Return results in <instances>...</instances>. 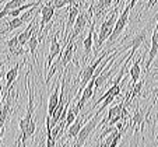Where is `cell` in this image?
Here are the masks:
<instances>
[{
    "label": "cell",
    "mask_w": 158,
    "mask_h": 147,
    "mask_svg": "<svg viewBox=\"0 0 158 147\" xmlns=\"http://www.w3.org/2000/svg\"><path fill=\"white\" fill-rule=\"evenodd\" d=\"M118 11H119V7H115L114 11H110L109 14H108V17L102 21L101 28H99L98 38H97V42H95V53H98V51L101 49V46L104 45V42L109 38L110 32H112V30H114L115 23H116Z\"/></svg>",
    "instance_id": "obj_2"
},
{
    "label": "cell",
    "mask_w": 158,
    "mask_h": 147,
    "mask_svg": "<svg viewBox=\"0 0 158 147\" xmlns=\"http://www.w3.org/2000/svg\"><path fill=\"white\" fill-rule=\"evenodd\" d=\"M130 4H127V6L123 9V11L120 13V15L116 18V23H115L114 25V30H112V32H110L109 35V45H112V42H115L118 38H119V35L123 32V30L126 28V25H127L129 23V14H130Z\"/></svg>",
    "instance_id": "obj_4"
},
{
    "label": "cell",
    "mask_w": 158,
    "mask_h": 147,
    "mask_svg": "<svg viewBox=\"0 0 158 147\" xmlns=\"http://www.w3.org/2000/svg\"><path fill=\"white\" fill-rule=\"evenodd\" d=\"M157 53H158V28L154 27L152 35H151V48L148 51V59H147V63H146V66H144V72H148L150 70V66L154 62Z\"/></svg>",
    "instance_id": "obj_8"
},
{
    "label": "cell",
    "mask_w": 158,
    "mask_h": 147,
    "mask_svg": "<svg viewBox=\"0 0 158 147\" xmlns=\"http://www.w3.org/2000/svg\"><path fill=\"white\" fill-rule=\"evenodd\" d=\"M67 146H69V141H66V140H63V141H62V144H60V146H59V147H67Z\"/></svg>",
    "instance_id": "obj_21"
},
{
    "label": "cell",
    "mask_w": 158,
    "mask_h": 147,
    "mask_svg": "<svg viewBox=\"0 0 158 147\" xmlns=\"http://www.w3.org/2000/svg\"><path fill=\"white\" fill-rule=\"evenodd\" d=\"M146 39H147V28H144V30H141L139 34H136L134 35V38L131 39L130 42H129L127 45H123L122 48V51L125 52L126 49H130V52H129V55H131V56H134V53H136V51H137L139 48H140L141 45H143L144 42H146Z\"/></svg>",
    "instance_id": "obj_7"
},
{
    "label": "cell",
    "mask_w": 158,
    "mask_h": 147,
    "mask_svg": "<svg viewBox=\"0 0 158 147\" xmlns=\"http://www.w3.org/2000/svg\"><path fill=\"white\" fill-rule=\"evenodd\" d=\"M94 28H95V23H94V20H93V21H91V25H89V31H88V34H87L85 39L83 41V46H84V56H83V60H84V62H87L88 56L91 55V52H93Z\"/></svg>",
    "instance_id": "obj_10"
},
{
    "label": "cell",
    "mask_w": 158,
    "mask_h": 147,
    "mask_svg": "<svg viewBox=\"0 0 158 147\" xmlns=\"http://www.w3.org/2000/svg\"><path fill=\"white\" fill-rule=\"evenodd\" d=\"M7 49H9V52L13 56H21V55L24 53V46H21L20 44H18L17 35L7 41Z\"/></svg>",
    "instance_id": "obj_14"
},
{
    "label": "cell",
    "mask_w": 158,
    "mask_h": 147,
    "mask_svg": "<svg viewBox=\"0 0 158 147\" xmlns=\"http://www.w3.org/2000/svg\"><path fill=\"white\" fill-rule=\"evenodd\" d=\"M125 108H127V105H126V102H125V98L122 99V101L119 102L118 105H115V107H112V108H109L108 109V114H106V116H104L101 119V128L104 125H106L108 123V120L109 119H112L114 116H118V115H120L122 114V111Z\"/></svg>",
    "instance_id": "obj_11"
},
{
    "label": "cell",
    "mask_w": 158,
    "mask_h": 147,
    "mask_svg": "<svg viewBox=\"0 0 158 147\" xmlns=\"http://www.w3.org/2000/svg\"><path fill=\"white\" fill-rule=\"evenodd\" d=\"M18 70H20V63H15L14 66L6 73V91L11 87L13 83L15 81V78L18 76Z\"/></svg>",
    "instance_id": "obj_15"
},
{
    "label": "cell",
    "mask_w": 158,
    "mask_h": 147,
    "mask_svg": "<svg viewBox=\"0 0 158 147\" xmlns=\"http://www.w3.org/2000/svg\"><path fill=\"white\" fill-rule=\"evenodd\" d=\"M88 115H89V111L87 112L85 115H83V116H77V118H76V120L69 126V130H67V133L64 135V140L66 141L73 140V139L77 136V133L80 132V129L84 126V123H85L87 120L91 118V116H88Z\"/></svg>",
    "instance_id": "obj_6"
},
{
    "label": "cell",
    "mask_w": 158,
    "mask_h": 147,
    "mask_svg": "<svg viewBox=\"0 0 158 147\" xmlns=\"http://www.w3.org/2000/svg\"><path fill=\"white\" fill-rule=\"evenodd\" d=\"M39 14H41V23H39V27H38V34H39V42H41L42 39H44V28H45V25L53 18L55 9L46 2L45 4H41V11H39Z\"/></svg>",
    "instance_id": "obj_5"
},
{
    "label": "cell",
    "mask_w": 158,
    "mask_h": 147,
    "mask_svg": "<svg viewBox=\"0 0 158 147\" xmlns=\"http://www.w3.org/2000/svg\"><path fill=\"white\" fill-rule=\"evenodd\" d=\"M62 45H60L59 39H57V32L52 35V39H51V48H49V55H48V62H46V69L52 66V63H53L55 57L60 53L62 51Z\"/></svg>",
    "instance_id": "obj_9"
},
{
    "label": "cell",
    "mask_w": 158,
    "mask_h": 147,
    "mask_svg": "<svg viewBox=\"0 0 158 147\" xmlns=\"http://www.w3.org/2000/svg\"><path fill=\"white\" fill-rule=\"evenodd\" d=\"M136 3H137V0H130V3H129V4H130V7H131V9H133V7H134V4H136Z\"/></svg>",
    "instance_id": "obj_22"
},
{
    "label": "cell",
    "mask_w": 158,
    "mask_h": 147,
    "mask_svg": "<svg viewBox=\"0 0 158 147\" xmlns=\"http://www.w3.org/2000/svg\"><path fill=\"white\" fill-rule=\"evenodd\" d=\"M91 17H93V9L89 7L88 13L85 11H80L77 15V18H76L74 24H73V30H72V34H70L67 38H66V44H67V41H76V38H77L78 35H81L84 31V28L87 27V24H88V21L91 20Z\"/></svg>",
    "instance_id": "obj_3"
},
{
    "label": "cell",
    "mask_w": 158,
    "mask_h": 147,
    "mask_svg": "<svg viewBox=\"0 0 158 147\" xmlns=\"http://www.w3.org/2000/svg\"><path fill=\"white\" fill-rule=\"evenodd\" d=\"M48 3L51 4L53 9L59 10V9H63L64 6H67V4H74L77 3L76 0H48Z\"/></svg>",
    "instance_id": "obj_16"
},
{
    "label": "cell",
    "mask_w": 158,
    "mask_h": 147,
    "mask_svg": "<svg viewBox=\"0 0 158 147\" xmlns=\"http://www.w3.org/2000/svg\"><path fill=\"white\" fill-rule=\"evenodd\" d=\"M143 57H144V55H141L139 59H136L133 62V65L130 66V69H129V74H130V77H131V83H137L139 80H140V74H141V70H140V63H141V60H143Z\"/></svg>",
    "instance_id": "obj_13"
},
{
    "label": "cell",
    "mask_w": 158,
    "mask_h": 147,
    "mask_svg": "<svg viewBox=\"0 0 158 147\" xmlns=\"http://www.w3.org/2000/svg\"><path fill=\"white\" fill-rule=\"evenodd\" d=\"M139 147H146V136H140V144Z\"/></svg>",
    "instance_id": "obj_20"
},
{
    "label": "cell",
    "mask_w": 158,
    "mask_h": 147,
    "mask_svg": "<svg viewBox=\"0 0 158 147\" xmlns=\"http://www.w3.org/2000/svg\"><path fill=\"white\" fill-rule=\"evenodd\" d=\"M25 2H27V0H9V2L4 4L3 10L4 11H7V13H10L11 10H14V9H17V7L25 4Z\"/></svg>",
    "instance_id": "obj_17"
},
{
    "label": "cell",
    "mask_w": 158,
    "mask_h": 147,
    "mask_svg": "<svg viewBox=\"0 0 158 147\" xmlns=\"http://www.w3.org/2000/svg\"><path fill=\"white\" fill-rule=\"evenodd\" d=\"M157 2H158V0H148V2H147V7H146V10H150L151 7H154L155 4H157Z\"/></svg>",
    "instance_id": "obj_18"
},
{
    "label": "cell",
    "mask_w": 158,
    "mask_h": 147,
    "mask_svg": "<svg viewBox=\"0 0 158 147\" xmlns=\"http://www.w3.org/2000/svg\"><path fill=\"white\" fill-rule=\"evenodd\" d=\"M4 2H7V0H0V4H3Z\"/></svg>",
    "instance_id": "obj_25"
},
{
    "label": "cell",
    "mask_w": 158,
    "mask_h": 147,
    "mask_svg": "<svg viewBox=\"0 0 158 147\" xmlns=\"http://www.w3.org/2000/svg\"><path fill=\"white\" fill-rule=\"evenodd\" d=\"M44 144H45V140H42V141H41V144H39L38 147H44Z\"/></svg>",
    "instance_id": "obj_24"
},
{
    "label": "cell",
    "mask_w": 158,
    "mask_h": 147,
    "mask_svg": "<svg viewBox=\"0 0 158 147\" xmlns=\"http://www.w3.org/2000/svg\"><path fill=\"white\" fill-rule=\"evenodd\" d=\"M55 88L52 91L51 97H49V102H48V118L52 116L53 111L56 109L57 102H59V90H60V81H55Z\"/></svg>",
    "instance_id": "obj_12"
},
{
    "label": "cell",
    "mask_w": 158,
    "mask_h": 147,
    "mask_svg": "<svg viewBox=\"0 0 158 147\" xmlns=\"http://www.w3.org/2000/svg\"><path fill=\"white\" fill-rule=\"evenodd\" d=\"M3 76H4V62H0V83H2Z\"/></svg>",
    "instance_id": "obj_19"
},
{
    "label": "cell",
    "mask_w": 158,
    "mask_h": 147,
    "mask_svg": "<svg viewBox=\"0 0 158 147\" xmlns=\"http://www.w3.org/2000/svg\"><path fill=\"white\" fill-rule=\"evenodd\" d=\"M105 107L104 105H101L98 109H97V112L93 115V116L89 118L88 120H87L85 123H84V126L80 129V132L77 133V136L74 137V143H73L72 147H83L84 144L87 143V140L89 139V136L94 133V130L98 128L99 122H101V115L102 112L105 111Z\"/></svg>",
    "instance_id": "obj_1"
},
{
    "label": "cell",
    "mask_w": 158,
    "mask_h": 147,
    "mask_svg": "<svg viewBox=\"0 0 158 147\" xmlns=\"http://www.w3.org/2000/svg\"><path fill=\"white\" fill-rule=\"evenodd\" d=\"M2 95L3 94H2V84H0V104H2Z\"/></svg>",
    "instance_id": "obj_23"
},
{
    "label": "cell",
    "mask_w": 158,
    "mask_h": 147,
    "mask_svg": "<svg viewBox=\"0 0 158 147\" xmlns=\"http://www.w3.org/2000/svg\"><path fill=\"white\" fill-rule=\"evenodd\" d=\"M0 147H3V144H2V140H0Z\"/></svg>",
    "instance_id": "obj_26"
}]
</instances>
